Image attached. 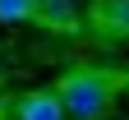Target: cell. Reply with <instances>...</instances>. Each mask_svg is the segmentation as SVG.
I'll return each mask as SVG.
<instances>
[{
    "label": "cell",
    "mask_w": 129,
    "mask_h": 120,
    "mask_svg": "<svg viewBox=\"0 0 129 120\" xmlns=\"http://www.w3.org/2000/svg\"><path fill=\"white\" fill-rule=\"evenodd\" d=\"M60 92V106L69 120H106L111 106H115V88H111V79L92 74V69H78V74H64L55 83Z\"/></svg>",
    "instance_id": "obj_1"
},
{
    "label": "cell",
    "mask_w": 129,
    "mask_h": 120,
    "mask_svg": "<svg viewBox=\"0 0 129 120\" xmlns=\"http://www.w3.org/2000/svg\"><path fill=\"white\" fill-rule=\"evenodd\" d=\"M14 120H69L60 106V92L46 88V92H23L14 102Z\"/></svg>",
    "instance_id": "obj_2"
},
{
    "label": "cell",
    "mask_w": 129,
    "mask_h": 120,
    "mask_svg": "<svg viewBox=\"0 0 129 120\" xmlns=\"http://www.w3.org/2000/svg\"><path fill=\"white\" fill-rule=\"evenodd\" d=\"M37 19L46 28H74L78 9H74V0H37Z\"/></svg>",
    "instance_id": "obj_3"
},
{
    "label": "cell",
    "mask_w": 129,
    "mask_h": 120,
    "mask_svg": "<svg viewBox=\"0 0 129 120\" xmlns=\"http://www.w3.org/2000/svg\"><path fill=\"white\" fill-rule=\"evenodd\" d=\"M37 19V0H0V23H28Z\"/></svg>",
    "instance_id": "obj_4"
},
{
    "label": "cell",
    "mask_w": 129,
    "mask_h": 120,
    "mask_svg": "<svg viewBox=\"0 0 129 120\" xmlns=\"http://www.w3.org/2000/svg\"><path fill=\"white\" fill-rule=\"evenodd\" d=\"M97 14H102L106 28H129V0H102Z\"/></svg>",
    "instance_id": "obj_5"
}]
</instances>
